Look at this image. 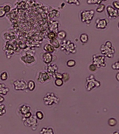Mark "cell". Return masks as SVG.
<instances>
[{
  "label": "cell",
  "mask_w": 119,
  "mask_h": 134,
  "mask_svg": "<svg viewBox=\"0 0 119 134\" xmlns=\"http://www.w3.org/2000/svg\"><path fill=\"white\" fill-rule=\"evenodd\" d=\"M105 8H106V6L105 4L103 3H101V4L98 5L96 8V12L99 14L103 13L105 10Z\"/></svg>",
  "instance_id": "484cf974"
},
{
  "label": "cell",
  "mask_w": 119,
  "mask_h": 134,
  "mask_svg": "<svg viewBox=\"0 0 119 134\" xmlns=\"http://www.w3.org/2000/svg\"><path fill=\"white\" fill-rule=\"evenodd\" d=\"M43 100L46 106L50 108L59 104L60 99L56 93L54 92H49L43 96Z\"/></svg>",
  "instance_id": "6da1fadb"
},
{
  "label": "cell",
  "mask_w": 119,
  "mask_h": 134,
  "mask_svg": "<svg viewBox=\"0 0 119 134\" xmlns=\"http://www.w3.org/2000/svg\"><path fill=\"white\" fill-rule=\"evenodd\" d=\"M109 20L106 18H98L95 21V27L97 30H106L109 26Z\"/></svg>",
  "instance_id": "9c48e42d"
},
{
  "label": "cell",
  "mask_w": 119,
  "mask_h": 134,
  "mask_svg": "<svg viewBox=\"0 0 119 134\" xmlns=\"http://www.w3.org/2000/svg\"><path fill=\"white\" fill-rule=\"evenodd\" d=\"M10 88L4 83L0 82V94L4 96H7L10 92Z\"/></svg>",
  "instance_id": "e0dca14e"
},
{
  "label": "cell",
  "mask_w": 119,
  "mask_h": 134,
  "mask_svg": "<svg viewBox=\"0 0 119 134\" xmlns=\"http://www.w3.org/2000/svg\"><path fill=\"white\" fill-rule=\"evenodd\" d=\"M47 37L49 40L57 38V33L54 31H50L48 33Z\"/></svg>",
  "instance_id": "83f0119b"
},
{
  "label": "cell",
  "mask_w": 119,
  "mask_h": 134,
  "mask_svg": "<svg viewBox=\"0 0 119 134\" xmlns=\"http://www.w3.org/2000/svg\"><path fill=\"white\" fill-rule=\"evenodd\" d=\"M111 6L116 9L119 10V2L117 0H113L111 3Z\"/></svg>",
  "instance_id": "e575fe53"
},
{
  "label": "cell",
  "mask_w": 119,
  "mask_h": 134,
  "mask_svg": "<svg viewBox=\"0 0 119 134\" xmlns=\"http://www.w3.org/2000/svg\"><path fill=\"white\" fill-rule=\"evenodd\" d=\"M45 70L49 73L52 78L54 77V74L58 71V68L56 64H53L47 65L45 68Z\"/></svg>",
  "instance_id": "9a60e30c"
},
{
  "label": "cell",
  "mask_w": 119,
  "mask_h": 134,
  "mask_svg": "<svg viewBox=\"0 0 119 134\" xmlns=\"http://www.w3.org/2000/svg\"><path fill=\"white\" fill-rule=\"evenodd\" d=\"M5 100L4 97L3 95L0 94V104L3 103Z\"/></svg>",
  "instance_id": "7bdbcfd3"
},
{
  "label": "cell",
  "mask_w": 119,
  "mask_h": 134,
  "mask_svg": "<svg viewBox=\"0 0 119 134\" xmlns=\"http://www.w3.org/2000/svg\"><path fill=\"white\" fill-rule=\"evenodd\" d=\"M64 82L62 79H55L54 81V83L55 85L58 87L62 86L64 85Z\"/></svg>",
  "instance_id": "836d02e7"
},
{
  "label": "cell",
  "mask_w": 119,
  "mask_h": 134,
  "mask_svg": "<svg viewBox=\"0 0 119 134\" xmlns=\"http://www.w3.org/2000/svg\"><path fill=\"white\" fill-rule=\"evenodd\" d=\"M27 81L24 79L15 80L13 82V89L16 91H24L27 90Z\"/></svg>",
  "instance_id": "30bf717a"
},
{
  "label": "cell",
  "mask_w": 119,
  "mask_h": 134,
  "mask_svg": "<svg viewBox=\"0 0 119 134\" xmlns=\"http://www.w3.org/2000/svg\"><path fill=\"white\" fill-rule=\"evenodd\" d=\"M52 77L46 70L39 71L37 73L36 81L38 83L43 84L52 79Z\"/></svg>",
  "instance_id": "7c38bea8"
},
{
  "label": "cell",
  "mask_w": 119,
  "mask_h": 134,
  "mask_svg": "<svg viewBox=\"0 0 119 134\" xmlns=\"http://www.w3.org/2000/svg\"><path fill=\"white\" fill-rule=\"evenodd\" d=\"M15 54V52L13 50H9L6 51V55L7 57V58L10 59L11 58V56H13Z\"/></svg>",
  "instance_id": "74e56055"
},
{
  "label": "cell",
  "mask_w": 119,
  "mask_h": 134,
  "mask_svg": "<svg viewBox=\"0 0 119 134\" xmlns=\"http://www.w3.org/2000/svg\"><path fill=\"white\" fill-rule=\"evenodd\" d=\"M9 77V74L6 71H2L0 73V80L2 81H5L8 80Z\"/></svg>",
  "instance_id": "d4e9b609"
},
{
  "label": "cell",
  "mask_w": 119,
  "mask_h": 134,
  "mask_svg": "<svg viewBox=\"0 0 119 134\" xmlns=\"http://www.w3.org/2000/svg\"><path fill=\"white\" fill-rule=\"evenodd\" d=\"M93 74H90L89 76L86 77V86L87 91H90L95 88H99L101 85V81L97 80Z\"/></svg>",
  "instance_id": "52a82bcc"
},
{
  "label": "cell",
  "mask_w": 119,
  "mask_h": 134,
  "mask_svg": "<svg viewBox=\"0 0 119 134\" xmlns=\"http://www.w3.org/2000/svg\"><path fill=\"white\" fill-rule=\"evenodd\" d=\"M67 34L65 30H62L58 31L57 33V38L59 40H64L66 38Z\"/></svg>",
  "instance_id": "cb8c5ba5"
},
{
  "label": "cell",
  "mask_w": 119,
  "mask_h": 134,
  "mask_svg": "<svg viewBox=\"0 0 119 134\" xmlns=\"http://www.w3.org/2000/svg\"><path fill=\"white\" fill-rule=\"evenodd\" d=\"M101 54L109 59H112L116 53V50L113 47L111 41H107L102 44L100 48Z\"/></svg>",
  "instance_id": "7a4b0ae2"
},
{
  "label": "cell",
  "mask_w": 119,
  "mask_h": 134,
  "mask_svg": "<svg viewBox=\"0 0 119 134\" xmlns=\"http://www.w3.org/2000/svg\"><path fill=\"white\" fill-rule=\"evenodd\" d=\"M23 124L26 127L30 128L32 130L35 131L37 130L38 123V120L33 115L32 117L28 119L22 118Z\"/></svg>",
  "instance_id": "8992f818"
},
{
  "label": "cell",
  "mask_w": 119,
  "mask_h": 134,
  "mask_svg": "<svg viewBox=\"0 0 119 134\" xmlns=\"http://www.w3.org/2000/svg\"><path fill=\"white\" fill-rule=\"evenodd\" d=\"M3 7L4 10L5 12L6 13H8L11 11V9H12V7L11 5L9 4H7L5 5H4L3 6Z\"/></svg>",
  "instance_id": "d590c367"
},
{
  "label": "cell",
  "mask_w": 119,
  "mask_h": 134,
  "mask_svg": "<svg viewBox=\"0 0 119 134\" xmlns=\"http://www.w3.org/2000/svg\"><path fill=\"white\" fill-rule=\"evenodd\" d=\"M33 113L32 112V111H30L26 113V114H24V115H23L21 117H22V118H24V119H28V118H30V117H32L33 116Z\"/></svg>",
  "instance_id": "f35d334b"
},
{
  "label": "cell",
  "mask_w": 119,
  "mask_h": 134,
  "mask_svg": "<svg viewBox=\"0 0 119 134\" xmlns=\"http://www.w3.org/2000/svg\"><path fill=\"white\" fill-rule=\"evenodd\" d=\"M43 49L44 52L51 53H54L56 50L54 47L49 43L45 44L43 47Z\"/></svg>",
  "instance_id": "ffe728a7"
},
{
  "label": "cell",
  "mask_w": 119,
  "mask_h": 134,
  "mask_svg": "<svg viewBox=\"0 0 119 134\" xmlns=\"http://www.w3.org/2000/svg\"><path fill=\"white\" fill-rule=\"evenodd\" d=\"M34 116L38 120H42L44 118L45 115L43 111L41 110H37L35 111Z\"/></svg>",
  "instance_id": "44dd1931"
},
{
  "label": "cell",
  "mask_w": 119,
  "mask_h": 134,
  "mask_svg": "<svg viewBox=\"0 0 119 134\" xmlns=\"http://www.w3.org/2000/svg\"><path fill=\"white\" fill-rule=\"evenodd\" d=\"M117 124V120L115 117H111L108 119V124L110 126H116Z\"/></svg>",
  "instance_id": "f1b7e54d"
},
{
  "label": "cell",
  "mask_w": 119,
  "mask_h": 134,
  "mask_svg": "<svg viewBox=\"0 0 119 134\" xmlns=\"http://www.w3.org/2000/svg\"><path fill=\"white\" fill-rule=\"evenodd\" d=\"M60 49L61 51L67 55L75 54L77 52V46L70 40H64L61 44Z\"/></svg>",
  "instance_id": "277c9868"
},
{
  "label": "cell",
  "mask_w": 119,
  "mask_h": 134,
  "mask_svg": "<svg viewBox=\"0 0 119 134\" xmlns=\"http://www.w3.org/2000/svg\"><path fill=\"white\" fill-rule=\"evenodd\" d=\"M39 133L40 134H54L55 133L54 129L51 126H46L41 128Z\"/></svg>",
  "instance_id": "ac0fdd59"
},
{
  "label": "cell",
  "mask_w": 119,
  "mask_h": 134,
  "mask_svg": "<svg viewBox=\"0 0 119 134\" xmlns=\"http://www.w3.org/2000/svg\"><path fill=\"white\" fill-rule=\"evenodd\" d=\"M20 59L23 64L28 66L33 65L37 62L36 57L32 53H30L22 54L20 57Z\"/></svg>",
  "instance_id": "5b68a950"
},
{
  "label": "cell",
  "mask_w": 119,
  "mask_h": 134,
  "mask_svg": "<svg viewBox=\"0 0 119 134\" xmlns=\"http://www.w3.org/2000/svg\"><path fill=\"white\" fill-rule=\"evenodd\" d=\"M97 66L93 63H91L89 65L88 69L90 71H91V72H94L97 70Z\"/></svg>",
  "instance_id": "8d00e7d4"
},
{
  "label": "cell",
  "mask_w": 119,
  "mask_h": 134,
  "mask_svg": "<svg viewBox=\"0 0 119 134\" xmlns=\"http://www.w3.org/2000/svg\"><path fill=\"white\" fill-rule=\"evenodd\" d=\"M105 10L109 19L115 20L118 18L119 10L114 8L111 5H107L105 8Z\"/></svg>",
  "instance_id": "4fadbf2b"
},
{
  "label": "cell",
  "mask_w": 119,
  "mask_h": 134,
  "mask_svg": "<svg viewBox=\"0 0 119 134\" xmlns=\"http://www.w3.org/2000/svg\"><path fill=\"white\" fill-rule=\"evenodd\" d=\"M53 78H55V79H62V74L59 73V72H58V71H57L54 74Z\"/></svg>",
  "instance_id": "60d3db41"
},
{
  "label": "cell",
  "mask_w": 119,
  "mask_h": 134,
  "mask_svg": "<svg viewBox=\"0 0 119 134\" xmlns=\"http://www.w3.org/2000/svg\"><path fill=\"white\" fill-rule=\"evenodd\" d=\"M49 43L54 47L55 49H60V48L61 44L59 41V40L57 39V38L49 41Z\"/></svg>",
  "instance_id": "7402d4cb"
},
{
  "label": "cell",
  "mask_w": 119,
  "mask_h": 134,
  "mask_svg": "<svg viewBox=\"0 0 119 134\" xmlns=\"http://www.w3.org/2000/svg\"><path fill=\"white\" fill-rule=\"evenodd\" d=\"M77 62L73 58H70L66 62V66L68 68H72L76 66Z\"/></svg>",
  "instance_id": "603a6c76"
},
{
  "label": "cell",
  "mask_w": 119,
  "mask_h": 134,
  "mask_svg": "<svg viewBox=\"0 0 119 134\" xmlns=\"http://www.w3.org/2000/svg\"><path fill=\"white\" fill-rule=\"evenodd\" d=\"M31 111L32 108L31 106L27 103H22L17 108L18 114L21 116L28 112Z\"/></svg>",
  "instance_id": "5bb4252c"
},
{
  "label": "cell",
  "mask_w": 119,
  "mask_h": 134,
  "mask_svg": "<svg viewBox=\"0 0 119 134\" xmlns=\"http://www.w3.org/2000/svg\"><path fill=\"white\" fill-rule=\"evenodd\" d=\"M119 59L116 60L114 63H113L111 66V68L113 70H118L119 69Z\"/></svg>",
  "instance_id": "d6a6232c"
},
{
  "label": "cell",
  "mask_w": 119,
  "mask_h": 134,
  "mask_svg": "<svg viewBox=\"0 0 119 134\" xmlns=\"http://www.w3.org/2000/svg\"><path fill=\"white\" fill-rule=\"evenodd\" d=\"M65 2L69 5H76L79 6L81 4L80 0H64Z\"/></svg>",
  "instance_id": "4316f807"
},
{
  "label": "cell",
  "mask_w": 119,
  "mask_h": 134,
  "mask_svg": "<svg viewBox=\"0 0 119 134\" xmlns=\"http://www.w3.org/2000/svg\"><path fill=\"white\" fill-rule=\"evenodd\" d=\"M6 14L3 6H0V18L4 17Z\"/></svg>",
  "instance_id": "ab89813d"
},
{
  "label": "cell",
  "mask_w": 119,
  "mask_h": 134,
  "mask_svg": "<svg viewBox=\"0 0 119 134\" xmlns=\"http://www.w3.org/2000/svg\"><path fill=\"white\" fill-rule=\"evenodd\" d=\"M106 57L102 54H94L92 55V63L98 68H104L106 66Z\"/></svg>",
  "instance_id": "ba28073f"
},
{
  "label": "cell",
  "mask_w": 119,
  "mask_h": 134,
  "mask_svg": "<svg viewBox=\"0 0 119 134\" xmlns=\"http://www.w3.org/2000/svg\"><path fill=\"white\" fill-rule=\"evenodd\" d=\"M7 112V108L5 105L3 103L0 104V116L5 115Z\"/></svg>",
  "instance_id": "f546056e"
},
{
  "label": "cell",
  "mask_w": 119,
  "mask_h": 134,
  "mask_svg": "<svg viewBox=\"0 0 119 134\" xmlns=\"http://www.w3.org/2000/svg\"><path fill=\"white\" fill-rule=\"evenodd\" d=\"M86 3L89 5H99L102 2L101 0H86Z\"/></svg>",
  "instance_id": "4dcf8cb0"
},
{
  "label": "cell",
  "mask_w": 119,
  "mask_h": 134,
  "mask_svg": "<svg viewBox=\"0 0 119 134\" xmlns=\"http://www.w3.org/2000/svg\"><path fill=\"white\" fill-rule=\"evenodd\" d=\"M40 57L43 62L46 65L53 64L57 59L56 55L47 52H41L40 53Z\"/></svg>",
  "instance_id": "8fae6325"
},
{
  "label": "cell",
  "mask_w": 119,
  "mask_h": 134,
  "mask_svg": "<svg viewBox=\"0 0 119 134\" xmlns=\"http://www.w3.org/2000/svg\"><path fill=\"white\" fill-rule=\"evenodd\" d=\"M66 6V3L65 1L61 2L60 4V9L62 10L64 9L65 7Z\"/></svg>",
  "instance_id": "b9f144b4"
},
{
  "label": "cell",
  "mask_w": 119,
  "mask_h": 134,
  "mask_svg": "<svg viewBox=\"0 0 119 134\" xmlns=\"http://www.w3.org/2000/svg\"><path fill=\"white\" fill-rule=\"evenodd\" d=\"M101 1H102V3L103 2V3H105V2H108L109 0H101Z\"/></svg>",
  "instance_id": "bcb514c9"
},
{
  "label": "cell",
  "mask_w": 119,
  "mask_h": 134,
  "mask_svg": "<svg viewBox=\"0 0 119 134\" xmlns=\"http://www.w3.org/2000/svg\"><path fill=\"white\" fill-rule=\"evenodd\" d=\"M119 72H117L116 74L115 78L117 81L119 82Z\"/></svg>",
  "instance_id": "ee69618b"
},
{
  "label": "cell",
  "mask_w": 119,
  "mask_h": 134,
  "mask_svg": "<svg viewBox=\"0 0 119 134\" xmlns=\"http://www.w3.org/2000/svg\"><path fill=\"white\" fill-rule=\"evenodd\" d=\"M79 40L82 45H86L89 41V35L86 32H81L79 35Z\"/></svg>",
  "instance_id": "2e32d148"
},
{
  "label": "cell",
  "mask_w": 119,
  "mask_h": 134,
  "mask_svg": "<svg viewBox=\"0 0 119 134\" xmlns=\"http://www.w3.org/2000/svg\"><path fill=\"white\" fill-rule=\"evenodd\" d=\"M95 12L93 9H82L79 13V16L81 23L89 25L95 17Z\"/></svg>",
  "instance_id": "3957f363"
},
{
  "label": "cell",
  "mask_w": 119,
  "mask_h": 134,
  "mask_svg": "<svg viewBox=\"0 0 119 134\" xmlns=\"http://www.w3.org/2000/svg\"><path fill=\"white\" fill-rule=\"evenodd\" d=\"M119 131H115L113 133H112V134H119Z\"/></svg>",
  "instance_id": "f6af8a7d"
},
{
  "label": "cell",
  "mask_w": 119,
  "mask_h": 134,
  "mask_svg": "<svg viewBox=\"0 0 119 134\" xmlns=\"http://www.w3.org/2000/svg\"><path fill=\"white\" fill-rule=\"evenodd\" d=\"M36 84L33 80H29L27 82V90L30 92H33L36 89Z\"/></svg>",
  "instance_id": "d6986e66"
},
{
  "label": "cell",
  "mask_w": 119,
  "mask_h": 134,
  "mask_svg": "<svg viewBox=\"0 0 119 134\" xmlns=\"http://www.w3.org/2000/svg\"><path fill=\"white\" fill-rule=\"evenodd\" d=\"M62 74V80L64 82L66 83L68 81L70 78V75L68 72H64Z\"/></svg>",
  "instance_id": "1f68e13d"
}]
</instances>
